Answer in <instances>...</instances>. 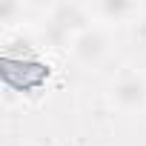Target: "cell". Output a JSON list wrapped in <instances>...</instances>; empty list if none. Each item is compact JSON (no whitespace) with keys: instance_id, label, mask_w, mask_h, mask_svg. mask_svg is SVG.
I'll use <instances>...</instances> for the list:
<instances>
[{"instance_id":"3957f363","label":"cell","mask_w":146,"mask_h":146,"mask_svg":"<svg viewBox=\"0 0 146 146\" xmlns=\"http://www.w3.org/2000/svg\"><path fill=\"white\" fill-rule=\"evenodd\" d=\"M132 9H135V6H129V3H106V6H100L103 15H115V17H117V15H126V12H132Z\"/></svg>"},{"instance_id":"7a4b0ae2","label":"cell","mask_w":146,"mask_h":146,"mask_svg":"<svg viewBox=\"0 0 146 146\" xmlns=\"http://www.w3.org/2000/svg\"><path fill=\"white\" fill-rule=\"evenodd\" d=\"M109 54V35L100 26H86L72 37V57L83 66H95Z\"/></svg>"},{"instance_id":"6da1fadb","label":"cell","mask_w":146,"mask_h":146,"mask_svg":"<svg viewBox=\"0 0 146 146\" xmlns=\"http://www.w3.org/2000/svg\"><path fill=\"white\" fill-rule=\"evenodd\" d=\"M112 103L126 115H140L146 109V75L137 69H123L112 83Z\"/></svg>"}]
</instances>
